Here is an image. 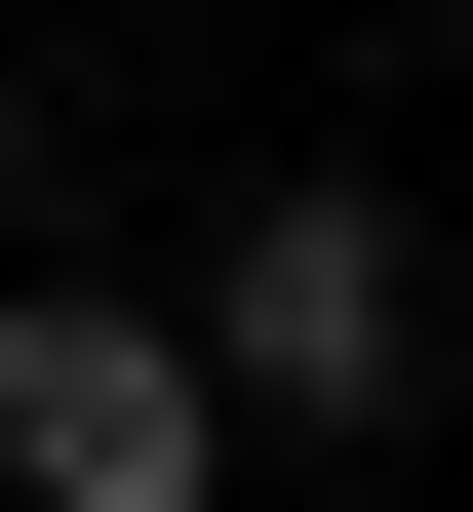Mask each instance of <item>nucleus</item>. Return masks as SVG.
<instances>
[{
	"label": "nucleus",
	"mask_w": 473,
	"mask_h": 512,
	"mask_svg": "<svg viewBox=\"0 0 473 512\" xmlns=\"http://www.w3.org/2000/svg\"><path fill=\"white\" fill-rule=\"evenodd\" d=\"M198 394H237V434H395V394H434V237H395L355 158H276L237 276H198Z\"/></svg>",
	"instance_id": "f257e3e1"
},
{
	"label": "nucleus",
	"mask_w": 473,
	"mask_h": 512,
	"mask_svg": "<svg viewBox=\"0 0 473 512\" xmlns=\"http://www.w3.org/2000/svg\"><path fill=\"white\" fill-rule=\"evenodd\" d=\"M0 512H237V394L158 276H0Z\"/></svg>",
	"instance_id": "f03ea898"
}]
</instances>
